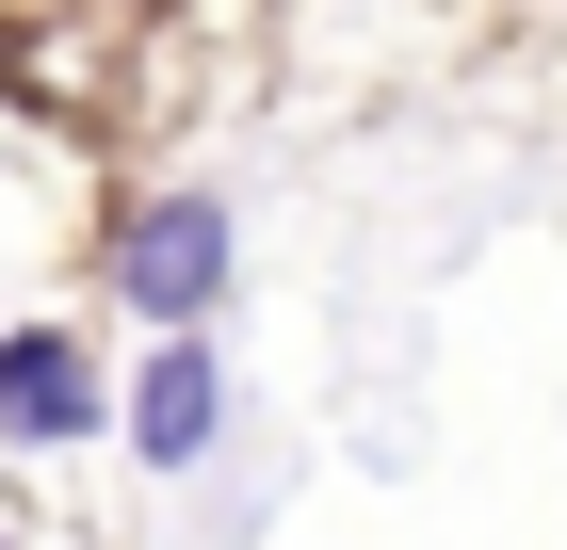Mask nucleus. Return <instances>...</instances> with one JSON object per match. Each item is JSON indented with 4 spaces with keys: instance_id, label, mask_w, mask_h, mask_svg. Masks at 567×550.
<instances>
[{
    "instance_id": "f257e3e1",
    "label": "nucleus",
    "mask_w": 567,
    "mask_h": 550,
    "mask_svg": "<svg viewBox=\"0 0 567 550\" xmlns=\"http://www.w3.org/2000/svg\"><path fill=\"white\" fill-rule=\"evenodd\" d=\"M114 292H131L146 324H212V292H227V195H146V211L114 227Z\"/></svg>"
},
{
    "instance_id": "f03ea898",
    "label": "nucleus",
    "mask_w": 567,
    "mask_h": 550,
    "mask_svg": "<svg viewBox=\"0 0 567 550\" xmlns=\"http://www.w3.org/2000/svg\"><path fill=\"white\" fill-rule=\"evenodd\" d=\"M212 437H227V356H212V324H163L131 373V469H195Z\"/></svg>"
},
{
    "instance_id": "7ed1b4c3",
    "label": "nucleus",
    "mask_w": 567,
    "mask_h": 550,
    "mask_svg": "<svg viewBox=\"0 0 567 550\" xmlns=\"http://www.w3.org/2000/svg\"><path fill=\"white\" fill-rule=\"evenodd\" d=\"M97 422H114V388H97V356L65 324L0 340V437H17V454H65V437H97Z\"/></svg>"
}]
</instances>
